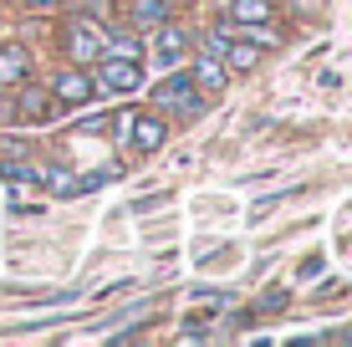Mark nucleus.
<instances>
[{
    "label": "nucleus",
    "instance_id": "obj_1",
    "mask_svg": "<svg viewBox=\"0 0 352 347\" xmlns=\"http://www.w3.org/2000/svg\"><path fill=\"white\" fill-rule=\"evenodd\" d=\"M143 82V62L138 56H97V82L102 92H133Z\"/></svg>",
    "mask_w": 352,
    "mask_h": 347
},
{
    "label": "nucleus",
    "instance_id": "obj_2",
    "mask_svg": "<svg viewBox=\"0 0 352 347\" xmlns=\"http://www.w3.org/2000/svg\"><path fill=\"white\" fill-rule=\"evenodd\" d=\"M153 102L164 107V113H174V117H194L199 113V87H194L189 77H168L153 87Z\"/></svg>",
    "mask_w": 352,
    "mask_h": 347
},
{
    "label": "nucleus",
    "instance_id": "obj_3",
    "mask_svg": "<svg viewBox=\"0 0 352 347\" xmlns=\"http://www.w3.org/2000/svg\"><path fill=\"white\" fill-rule=\"evenodd\" d=\"M67 52H72V62H97V56H102V26H97V21H87V16H77L67 26Z\"/></svg>",
    "mask_w": 352,
    "mask_h": 347
},
{
    "label": "nucleus",
    "instance_id": "obj_4",
    "mask_svg": "<svg viewBox=\"0 0 352 347\" xmlns=\"http://www.w3.org/2000/svg\"><path fill=\"white\" fill-rule=\"evenodd\" d=\"M128 138H133V148H138V153H153V148H164L168 123L159 113H133L128 117Z\"/></svg>",
    "mask_w": 352,
    "mask_h": 347
},
{
    "label": "nucleus",
    "instance_id": "obj_5",
    "mask_svg": "<svg viewBox=\"0 0 352 347\" xmlns=\"http://www.w3.org/2000/svg\"><path fill=\"white\" fill-rule=\"evenodd\" d=\"M92 77H87V71H82V67H67L62 71V77H52V98L56 102H92Z\"/></svg>",
    "mask_w": 352,
    "mask_h": 347
},
{
    "label": "nucleus",
    "instance_id": "obj_6",
    "mask_svg": "<svg viewBox=\"0 0 352 347\" xmlns=\"http://www.w3.org/2000/svg\"><path fill=\"white\" fill-rule=\"evenodd\" d=\"M189 82H194V87H199V98H204V92H210V98H220V92H225V62H220V56H214V52H204L199 62H194Z\"/></svg>",
    "mask_w": 352,
    "mask_h": 347
},
{
    "label": "nucleus",
    "instance_id": "obj_7",
    "mask_svg": "<svg viewBox=\"0 0 352 347\" xmlns=\"http://www.w3.org/2000/svg\"><path fill=\"white\" fill-rule=\"evenodd\" d=\"M26 67H31L26 46H16V41H6V46H0V87H16V82L26 77Z\"/></svg>",
    "mask_w": 352,
    "mask_h": 347
},
{
    "label": "nucleus",
    "instance_id": "obj_8",
    "mask_svg": "<svg viewBox=\"0 0 352 347\" xmlns=\"http://www.w3.org/2000/svg\"><path fill=\"white\" fill-rule=\"evenodd\" d=\"M153 56H159L164 67L184 62V31H179V26H159V31H153Z\"/></svg>",
    "mask_w": 352,
    "mask_h": 347
},
{
    "label": "nucleus",
    "instance_id": "obj_9",
    "mask_svg": "<svg viewBox=\"0 0 352 347\" xmlns=\"http://www.w3.org/2000/svg\"><path fill=\"white\" fill-rule=\"evenodd\" d=\"M46 107H52L46 87H21V98H16V117L21 123H46Z\"/></svg>",
    "mask_w": 352,
    "mask_h": 347
},
{
    "label": "nucleus",
    "instance_id": "obj_10",
    "mask_svg": "<svg viewBox=\"0 0 352 347\" xmlns=\"http://www.w3.org/2000/svg\"><path fill=\"white\" fill-rule=\"evenodd\" d=\"M220 56H225V67H230V71H250V67L261 62V46H250V41H235V46H230V41H225V52H220Z\"/></svg>",
    "mask_w": 352,
    "mask_h": 347
},
{
    "label": "nucleus",
    "instance_id": "obj_11",
    "mask_svg": "<svg viewBox=\"0 0 352 347\" xmlns=\"http://www.w3.org/2000/svg\"><path fill=\"white\" fill-rule=\"evenodd\" d=\"M230 16L235 21H256V26H265V21H271V5H265V0H230Z\"/></svg>",
    "mask_w": 352,
    "mask_h": 347
},
{
    "label": "nucleus",
    "instance_id": "obj_12",
    "mask_svg": "<svg viewBox=\"0 0 352 347\" xmlns=\"http://www.w3.org/2000/svg\"><path fill=\"white\" fill-rule=\"evenodd\" d=\"M102 56H138L143 62V36H113V41H102Z\"/></svg>",
    "mask_w": 352,
    "mask_h": 347
},
{
    "label": "nucleus",
    "instance_id": "obj_13",
    "mask_svg": "<svg viewBox=\"0 0 352 347\" xmlns=\"http://www.w3.org/2000/svg\"><path fill=\"white\" fill-rule=\"evenodd\" d=\"M133 21H143V26L168 21V0H133Z\"/></svg>",
    "mask_w": 352,
    "mask_h": 347
},
{
    "label": "nucleus",
    "instance_id": "obj_14",
    "mask_svg": "<svg viewBox=\"0 0 352 347\" xmlns=\"http://www.w3.org/2000/svg\"><path fill=\"white\" fill-rule=\"evenodd\" d=\"M62 0H26V10H56Z\"/></svg>",
    "mask_w": 352,
    "mask_h": 347
},
{
    "label": "nucleus",
    "instance_id": "obj_15",
    "mask_svg": "<svg viewBox=\"0 0 352 347\" xmlns=\"http://www.w3.org/2000/svg\"><path fill=\"white\" fill-rule=\"evenodd\" d=\"M0 113H6V87H0Z\"/></svg>",
    "mask_w": 352,
    "mask_h": 347
}]
</instances>
